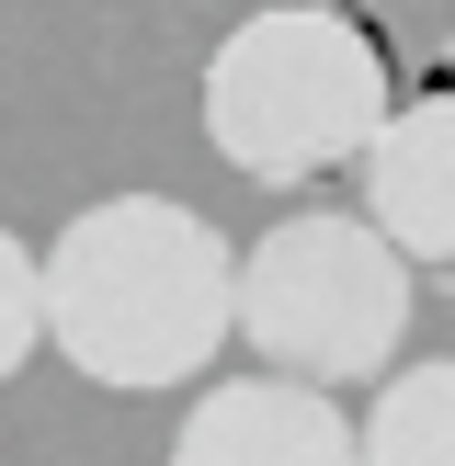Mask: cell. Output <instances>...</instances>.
Listing matches in <instances>:
<instances>
[{
  "label": "cell",
  "instance_id": "8992f818",
  "mask_svg": "<svg viewBox=\"0 0 455 466\" xmlns=\"http://www.w3.org/2000/svg\"><path fill=\"white\" fill-rule=\"evenodd\" d=\"M364 466H455V353L432 364H399L376 387V410L353 421Z\"/></svg>",
  "mask_w": 455,
  "mask_h": 466
},
{
  "label": "cell",
  "instance_id": "5b68a950",
  "mask_svg": "<svg viewBox=\"0 0 455 466\" xmlns=\"http://www.w3.org/2000/svg\"><path fill=\"white\" fill-rule=\"evenodd\" d=\"M171 466H364L353 421H341L330 387H296V376H239V387H205L171 432Z\"/></svg>",
  "mask_w": 455,
  "mask_h": 466
},
{
  "label": "cell",
  "instance_id": "52a82bcc",
  "mask_svg": "<svg viewBox=\"0 0 455 466\" xmlns=\"http://www.w3.org/2000/svg\"><path fill=\"white\" fill-rule=\"evenodd\" d=\"M35 341H46V296H35V250L0 228V387L35 364Z\"/></svg>",
  "mask_w": 455,
  "mask_h": 466
},
{
  "label": "cell",
  "instance_id": "3957f363",
  "mask_svg": "<svg viewBox=\"0 0 455 466\" xmlns=\"http://www.w3.org/2000/svg\"><path fill=\"white\" fill-rule=\"evenodd\" d=\"M239 341L262 376L376 387L410 341V262L364 217H273L239 250Z\"/></svg>",
  "mask_w": 455,
  "mask_h": 466
},
{
  "label": "cell",
  "instance_id": "6da1fadb",
  "mask_svg": "<svg viewBox=\"0 0 455 466\" xmlns=\"http://www.w3.org/2000/svg\"><path fill=\"white\" fill-rule=\"evenodd\" d=\"M46 341L114 399L194 387L239 330V250L171 194H103L35 250Z\"/></svg>",
  "mask_w": 455,
  "mask_h": 466
},
{
  "label": "cell",
  "instance_id": "277c9868",
  "mask_svg": "<svg viewBox=\"0 0 455 466\" xmlns=\"http://www.w3.org/2000/svg\"><path fill=\"white\" fill-rule=\"evenodd\" d=\"M364 205L353 217L399 250L410 273H455V80L421 103H387V126L364 137Z\"/></svg>",
  "mask_w": 455,
  "mask_h": 466
},
{
  "label": "cell",
  "instance_id": "7a4b0ae2",
  "mask_svg": "<svg viewBox=\"0 0 455 466\" xmlns=\"http://www.w3.org/2000/svg\"><path fill=\"white\" fill-rule=\"evenodd\" d=\"M387 103H399L387 46L341 0H262L205 57V148L262 194H308V182L353 171Z\"/></svg>",
  "mask_w": 455,
  "mask_h": 466
}]
</instances>
